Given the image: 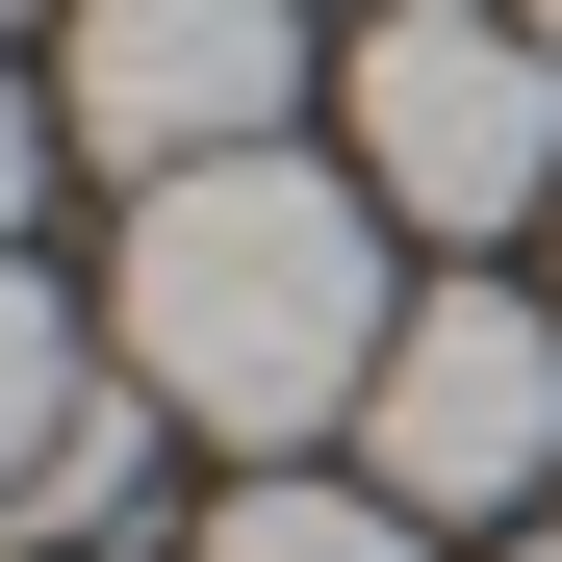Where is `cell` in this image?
<instances>
[{"label": "cell", "mask_w": 562, "mask_h": 562, "mask_svg": "<svg viewBox=\"0 0 562 562\" xmlns=\"http://www.w3.org/2000/svg\"><path fill=\"white\" fill-rule=\"evenodd\" d=\"M128 384L179 409V435H231V460H281V435H333L358 384H384V205L358 179H307V154H205V179H128Z\"/></svg>", "instance_id": "1"}, {"label": "cell", "mask_w": 562, "mask_h": 562, "mask_svg": "<svg viewBox=\"0 0 562 562\" xmlns=\"http://www.w3.org/2000/svg\"><path fill=\"white\" fill-rule=\"evenodd\" d=\"M333 103H358V205H384V231L562 205V26H512V0H384Z\"/></svg>", "instance_id": "2"}, {"label": "cell", "mask_w": 562, "mask_h": 562, "mask_svg": "<svg viewBox=\"0 0 562 562\" xmlns=\"http://www.w3.org/2000/svg\"><path fill=\"white\" fill-rule=\"evenodd\" d=\"M358 460H384V512H512L562 486V307L537 281H435V307L384 333V384H358Z\"/></svg>", "instance_id": "3"}, {"label": "cell", "mask_w": 562, "mask_h": 562, "mask_svg": "<svg viewBox=\"0 0 562 562\" xmlns=\"http://www.w3.org/2000/svg\"><path fill=\"white\" fill-rule=\"evenodd\" d=\"M281 77H307V26H281V0H77L52 128L128 154V179H205V154H281Z\"/></svg>", "instance_id": "4"}, {"label": "cell", "mask_w": 562, "mask_h": 562, "mask_svg": "<svg viewBox=\"0 0 562 562\" xmlns=\"http://www.w3.org/2000/svg\"><path fill=\"white\" fill-rule=\"evenodd\" d=\"M154 435H179V409H154V384H77V435H52V460H26V537H52V562H103V537H128V512H154Z\"/></svg>", "instance_id": "5"}, {"label": "cell", "mask_w": 562, "mask_h": 562, "mask_svg": "<svg viewBox=\"0 0 562 562\" xmlns=\"http://www.w3.org/2000/svg\"><path fill=\"white\" fill-rule=\"evenodd\" d=\"M205 562H409V512H384V486H231Z\"/></svg>", "instance_id": "6"}, {"label": "cell", "mask_w": 562, "mask_h": 562, "mask_svg": "<svg viewBox=\"0 0 562 562\" xmlns=\"http://www.w3.org/2000/svg\"><path fill=\"white\" fill-rule=\"evenodd\" d=\"M77 435V358H52V281L0 256V512H26V460Z\"/></svg>", "instance_id": "7"}, {"label": "cell", "mask_w": 562, "mask_h": 562, "mask_svg": "<svg viewBox=\"0 0 562 562\" xmlns=\"http://www.w3.org/2000/svg\"><path fill=\"white\" fill-rule=\"evenodd\" d=\"M26 179H52V77H0V256H26Z\"/></svg>", "instance_id": "8"}, {"label": "cell", "mask_w": 562, "mask_h": 562, "mask_svg": "<svg viewBox=\"0 0 562 562\" xmlns=\"http://www.w3.org/2000/svg\"><path fill=\"white\" fill-rule=\"evenodd\" d=\"M512 26H562V0H512Z\"/></svg>", "instance_id": "9"}, {"label": "cell", "mask_w": 562, "mask_h": 562, "mask_svg": "<svg viewBox=\"0 0 562 562\" xmlns=\"http://www.w3.org/2000/svg\"><path fill=\"white\" fill-rule=\"evenodd\" d=\"M537 562H562V537H537Z\"/></svg>", "instance_id": "10"}]
</instances>
